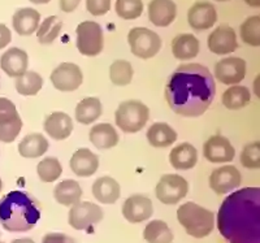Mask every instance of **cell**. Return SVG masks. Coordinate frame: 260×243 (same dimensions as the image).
<instances>
[{
	"label": "cell",
	"mask_w": 260,
	"mask_h": 243,
	"mask_svg": "<svg viewBox=\"0 0 260 243\" xmlns=\"http://www.w3.org/2000/svg\"><path fill=\"white\" fill-rule=\"evenodd\" d=\"M216 95L212 73L202 64H182L169 77L166 100L169 108L183 117H199L208 110Z\"/></svg>",
	"instance_id": "1"
},
{
	"label": "cell",
	"mask_w": 260,
	"mask_h": 243,
	"mask_svg": "<svg viewBox=\"0 0 260 243\" xmlns=\"http://www.w3.org/2000/svg\"><path fill=\"white\" fill-rule=\"evenodd\" d=\"M217 229L228 243H260V189L245 187L224 199Z\"/></svg>",
	"instance_id": "2"
},
{
	"label": "cell",
	"mask_w": 260,
	"mask_h": 243,
	"mask_svg": "<svg viewBox=\"0 0 260 243\" xmlns=\"http://www.w3.org/2000/svg\"><path fill=\"white\" fill-rule=\"evenodd\" d=\"M41 219V205L29 193L11 191L0 200V224L7 231L31 230Z\"/></svg>",
	"instance_id": "3"
},
{
	"label": "cell",
	"mask_w": 260,
	"mask_h": 243,
	"mask_svg": "<svg viewBox=\"0 0 260 243\" xmlns=\"http://www.w3.org/2000/svg\"><path fill=\"white\" fill-rule=\"evenodd\" d=\"M178 223L192 238H206L215 228V215L212 211L201 207L194 202L183 203L177 210Z\"/></svg>",
	"instance_id": "4"
},
{
	"label": "cell",
	"mask_w": 260,
	"mask_h": 243,
	"mask_svg": "<svg viewBox=\"0 0 260 243\" xmlns=\"http://www.w3.org/2000/svg\"><path fill=\"white\" fill-rule=\"evenodd\" d=\"M116 125L124 133H138L150 119V110L141 100H125L120 103L115 113Z\"/></svg>",
	"instance_id": "5"
},
{
	"label": "cell",
	"mask_w": 260,
	"mask_h": 243,
	"mask_svg": "<svg viewBox=\"0 0 260 243\" xmlns=\"http://www.w3.org/2000/svg\"><path fill=\"white\" fill-rule=\"evenodd\" d=\"M127 43L132 54L139 59L147 60L156 56L161 48V39L147 27H134L127 34Z\"/></svg>",
	"instance_id": "6"
},
{
	"label": "cell",
	"mask_w": 260,
	"mask_h": 243,
	"mask_svg": "<svg viewBox=\"0 0 260 243\" xmlns=\"http://www.w3.org/2000/svg\"><path fill=\"white\" fill-rule=\"evenodd\" d=\"M78 51L83 56H98L103 51L104 37L101 25L95 21H83L76 29Z\"/></svg>",
	"instance_id": "7"
},
{
	"label": "cell",
	"mask_w": 260,
	"mask_h": 243,
	"mask_svg": "<svg viewBox=\"0 0 260 243\" xmlns=\"http://www.w3.org/2000/svg\"><path fill=\"white\" fill-rule=\"evenodd\" d=\"M155 193L162 204H177L189 193V184L180 175H164L157 182Z\"/></svg>",
	"instance_id": "8"
},
{
	"label": "cell",
	"mask_w": 260,
	"mask_h": 243,
	"mask_svg": "<svg viewBox=\"0 0 260 243\" xmlns=\"http://www.w3.org/2000/svg\"><path fill=\"white\" fill-rule=\"evenodd\" d=\"M21 129L22 120L13 101L0 96V142H15Z\"/></svg>",
	"instance_id": "9"
},
{
	"label": "cell",
	"mask_w": 260,
	"mask_h": 243,
	"mask_svg": "<svg viewBox=\"0 0 260 243\" xmlns=\"http://www.w3.org/2000/svg\"><path fill=\"white\" fill-rule=\"evenodd\" d=\"M103 210L91 202H78L69 211V225L76 230H87L103 220Z\"/></svg>",
	"instance_id": "10"
},
{
	"label": "cell",
	"mask_w": 260,
	"mask_h": 243,
	"mask_svg": "<svg viewBox=\"0 0 260 243\" xmlns=\"http://www.w3.org/2000/svg\"><path fill=\"white\" fill-rule=\"evenodd\" d=\"M53 87L59 91L71 92L77 90L83 82V75L80 66L73 62H61L53 69L50 77Z\"/></svg>",
	"instance_id": "11"
},
{
	"label": "cell",
	"mask_w": 260,
	"mask_h": 243,
	"mask_svg": "<svg viewBox=\"0 0 260 243\" xmlns=\"http://www.w3.org/2000/svg\"><path fill=\"white\" fill-rule=\"evenodd\" d=\"M247 65L241 57H225L220 60L215 66V78L224 85L234 86L242 82L246 77Z\"/></svg>",
	"instance_id": "12"
},
{
	"label": "cell",
	"mask_w": 260,
	"mask_h": 243,
	"mask_svg": "<svg viewBox=\"0 0 260 243\" xmlns=\"http://www.w3.org/2000/svg\"><path fill=\"white\" fill-rule=\"evenodd\" d=\"M241 182L242 176L234 165H224L215 169L210 176V187L217 195L234 191V189L240 187Z\"/></svg>",
	"instance_id": "13"
},
{
	"label": "cell",
	"mask_w": 260,
	"mask_h": 243,
	"mask_svg": "<svg viewBox=\"0 0 260 243\" xmlns=\"http://www.w3.org/2000/svg\"><path fill=\"white\" fill-rule=\"evenodd\" d=\"M154 214V204L148 196L134 194L125 200L122 205V215L132 224L143 223Z\"/></svg>",
	"instance_id": "14"
},
{
	"label": "cell",
	"mask_w": 260,
	"mask_h": 243,
	"mask_svg": "<svg viewBox=\"0 0 260 243\" xmlns=\"http://www.w3.org/2000/svg\"><path fill=\"white\" fill-rule=\"evenodd\" d=\"M203 155L210 163H231L236 156V150L231 141L217 134L206 141Z\"/></svg>",
	"instance_id": "15"
},
{
	"label": "cell",
	"mask_w": 260,
	"mask_h": 243,
	"mask_svg": "<svg viewBox=\"0 0 260 243\" xmlns=\"http://www.w3.org/2000/svg\"><path fill=\"white\" fill-rule=\"evenodd\" d=\"M208 48L216 55H229L238 48L236 31L229 25H220L208 36Z\"/></svg>",
	"instance_id": "16"
},
{
	"label": "cell",
	"mask_w": 260,
	"mask_h": 243,
	"mask_svg": "<svg viewBox=\"0 0 260 243\" xmlns=\"http://www.w3.org/2000/svg\"><path fill=\"white\" fill-rule=\"evenodd\" d=\"M187 21L190 26L198 31L211 29L217 21V12L213 4L208 2H197L190 7Z\"/></svg>",
	"instance_id": "17"
},
{
	"label": "cell",
	"mask_w": 260,
	"mask_h": 243,
	"mask_svg": "<svg viewBox=\"0 0 260 243\" xmlns=\"http://www.w3.org/2000/svg\"><path fill=\"white\" fill-rule=\"evenodd\" d=\"M29 56L18 47L8 48L0 57V68L8 77L17 78L27 72Z\"/></svg>",
	"instance_id": "18"
},
{
	"label": "cell",
	"mask_w": 260,
	"mask_h": 243,
	"mask_svg": "<svg viewBox=\"0 0 260 243\" xmlns=\"http://www.w3.org/2000/svg\"><path fill=\"white\" fill-rule=\"evenodd\" d=\"M148 20L159 27H167L176 20L177 7L173 0H151L147 7Z\"/></svg>",
	"instance_id": "19"
},
{
	"label": "cell",
	"mask_w": 260,
	"mask_h": 243,
	"mask_svg": "<svg viewBox=\"0 0 260 243\" xmlns=\"http://www.w3.org/2000/svg\"><path fill=\"white\" fill-rule=\"evenodd\" d=\"M46 133L55 141H64L69 138L73 131V121L71 116L64 112H53L47 116L43 122Z\"/></svg>",
	"instance_id": "20"
},
{
	"label": "cell",
	"mask_w": 260,
	"mask_h": 243,
	"mask_svg": "<svg viewBox=\"0 0 260 243\" xmlns=\"http://www.w3.org/2000/svg\"><path fill=\"white\" fill-rule=\"evenodd\" d=\"M99 168V157L89 149H78L71 157L72 172L78 177H90Z\"/></svg>",
	"instance_id": "21"
},
{
	"label": "cell",
	"mask_w": 260,
	"mask_h": 243,
	"mask_svg": "<svg viewBox=\"0 0 260 243\" xmlns=\"http://www.w3.org/2000/svg\"><path fill=\"white\" fill-rule=\"evenodd\" d=\"M41 13L34 8H20L13 15L12 25L18 36L29 37L38 30Z\"/></svg>",
	"instance_id": "22"
},
{
	"label": "cell",
	"mask_w": 260,
	"mask_h": 243,
	"mask_svg": "<svg viewBox=\"0 0 260 243\" xmlns=\"http://www.w3.org/2000/svg\"><path fill=\"white\" fill-rule=\"evenodd\" d=\"M92 195L102 204H113L121 195V187L115 178L104 176L92 184Z\"/></svg>",
	"instance_id": "23"
},
{
	"label": "cell",
	"mask_w": 260,
	"mask_h": 243,
	"mask_svg": "<svg viewBox=\"0 0 260 243\" xmlns=\"http://www.w3.org/2000/svg\"><path fill=\"white\" fill-rule=\"evenodd\" d=\"M169 163L177 170H189L198 163V151L190 143H181L169 154Z\"/></svg>",
	"instance_id": "24"
},
{
	"label": "cell",
	"mask_w": 260,
	"mask_h": 243,
	"mask_svg": "<svg viewBox=\"0 0 260 243\" xmlns=\"http://www.w3.org/2000/svg\"><path fill=\"white\" fill-rule=\"evenodd\" d=\"M82 194V189L76 180H64L53 189V198L64 207H71L81 202Z\"/></svg>",
	"instance_id": "25"
},
{
	"label": "cell",
	"mask_w": 260,
	"mask_h": 243,
	"mask_svg": "<svg viewBox=\"0 0 260 243\" xmlns=\"http://www.w3.org/2000/svg\"><path fill=\"white\" fill-rule=\"evenodd\" d=\"M90 142L99 150H110L117 146L118 134L111 124H98L90 130Z\"/></svg>",
	"instance_id": "26"
},
{
	"label": "cell",
	"mask_w": 260,
	"mask_h": 243,
	"mask_svg": "<svg viewBox=\"0 0 260 243\" xmlns=\"http://www.w3.org/2000/svg\"><path fill=\"white\" fill-rule=\"evenodd\" d=\"M48 147L50 143L43 134L32 133L24 136L22 141L18 143V152L21 156L26 159H37L43 156L47 152Z\"/></svg>",
	"instance_id": "27"
},
{
	"label": "cell",
	"mask_w": 260,
	"mask_h": 243,
	"mask_svg": "<svg viewBox=\"0 0 260 243\" xmlns=\"http://www.w3.org/2000/svg\"><path fill=\"white\" fill-rule=\"evenodd\" d=\"M176 140H177V133L166 122H155L147 130L148 143L156 149L169 147L176 142Z\"/></svg>",
	"instance_id": "28"
},
{
	"label": "cell",
	"mask_w": 260,
	"mask_h": 243,
	"mask_svg": "<svg viewBox=\"0 0 260 243\" xmlns=\"http://www.w3.org/2000/svg\"><path fill=\"white\" fill-rule=\"evenodd\" d=\"M172 54L178 60L194 59L199 54V41L192 34H180L172 41Z\"/></svg>",
	"instance_id": "29"
},
{
	"label": "cell",
	"mask_w": 260,
	"mask_h": 243,
	"mask_svg": "<svg viewBox=\"0 0 260 243\" xmlns=\"http://www.w3.org/2000/svg\"><path fill=\"white\" fill-rule=\"evenodd\" d=\"M103 113V106L102 101L94 96H89L85 98L77 104L74 115H76V120L82 125H89L96 121Z\"/></svg>",
	"instance_id": "30"
},
{
	"label": "cell",
	"mask_w": 260,
	"mask_h": 243,
	"mask_svg": "<svg viewBox=\"0 0 260 243\" xmlns=\"http://www.w3.org/2000/svg\"><path fill=\"white\" fill-rule=\"evenodd\" d=\"M143 238L147 243H172L175 237L168 224L161 220H152L143 230Z\"/></svg>",
	"instance_id": "31"
},
{
	"label": "cell",
	"mask_w": 260,
	"mask_h": 243,
	"mask_svg": "<svg viewBox=\"0 0 260 243\" xmlns=\"http://www.w3.org/2000/svg\"><path fill=\"white\" fill-rule=\"evenodd\" d=\"M250 100H251V94H250L247 87L237 86V85L225 90L221 96L224 107L231 111L245 108L250 103Z\"/></svg>",
	"instance_id": "32"
},
{
	"label": "cell",
	"mask_w": 260,
	"mask_h": 243,
	"mask_svg": "<svg viewBox=\"0 0 260 243\" xmlns=\"http://www.w3.org/2000/svg\"><path fill=\"white\" fill-rule=\"evenodd\" d=\"M42 86H43V78L37 72L32 71H27L15 81L16 91L24 96H34L41 91Z\"/></svg>",
	"instance_id": "33"
},
{
	"label": "cell",
	"mask_w": 260,
	"mask_h": 243,
	"mask_svg": "<svg viewBox=\"0 0 260 243\" xmlns=\"http://www.w3.org/2000/svg\"><path fill=\"white\" fill-rule=\"evenodd\" d=\"M62 29V22L57 16H50L38 26L37 37L41 45H51L59 37Z\"/></svg>",
	"instance_id": "34"
},
{
	"label": "cell",
	"mask_w": 260,
	"mask_h": 243,
	"mask_svg": "<svg viewBox=\"0 0 260 243\" xmlns=\"http://www.w3.org/2000/svg\"><path fill=\"white\" fill-rule=\"evenodd\" d=\"M133 66L126 60H116L110 66V78L116 86H127L133 80Z\"/></svg>",
	"instance_id": "35"
},
{
	"label": "cell",
	"mask_w": 260,
	"mask_h": 243,
	"mask_svg": "<svg viewBox=\"0 0 260 243\" xmlns=\"http://www.w3.org/2000/svg\"><path fill=\"white\" fill-rule=\"evenodd\" d=\"M37 173L42 182H51L57 181V178L61 176L62 166L56 157H45L37 166Z\"/></svg>",
	"instance_id": "36"
},
{
	"label": "cell",
	"mask_w": 260,
	"mask_h": 243,
	"mask_svg": "<svg viewBox=\"0 0 260 243\" xmlns=\"http://www.w3.org/2000/svg\"><path fill=\"white\" fill-rule=\"evenodd\" d=\"M241 38L246 45L252 47L260 46V16H251L241 25Z\"/></svg>",
	"instance_id": "37"
},
{
	"label": "cell",
	"mask_w": 260,
	"mask_h": 243,
	"mask_svg": "<svg viewBox=\"0 0 260 243\" xmlns=\"http://www.w3.org/2000/svg\"><path fill=\"white\" fill-rule=\"evenodd\" d=\"M116 13L122 20H136L143 13L142 0H116Z\"/></svg>",
	"instance_id": "38"
},
{
	"label": "cell",
	"mask_w": 260,
	"mask_h": 243,
	"mask_svg": "<svg viewBox=\"0 0 260 243\" xmlns=\"http://www.w3.org/2000/svg\"><path fill=\"white\" fill-rule=\"evenodd\" d=\"M241 164L247 169L260 168V143L257 141L248 143L241 154Z\"/></svg>",
	"instance_id": "39"
},
{
	"label": "cell",
	"mask_w": 260,
	"mask_h": 243,
	"mask_svg": "<svg viewBox=\"0 0 260 243\" xmlns=\"http://www.w3.org/2000/svg\"><path fill=\"white\" fill-rule=\"evenodd\" d=\"M86 9L92 16H103L111 9V0H86Z\"/></svg>",
	"instance_id": "40"
},
{
	"label": "cell",
	"mask_w": 260,
	"mask_h": 243,
	"mask_svg": "<svg viewBox=\"0 0 260 243\" xmlns=\"http://www.w3.org/2000/svg\"><path fill=\"white\" fill-rule=\"evenodd\" d=\"M42 243H77L72 237L62 233H48L43 237Z\"/></svg>",
	"instance_id": "41"
},
{
	"label": "cell",
	"mask_w": 260,
	"mask_h": 243,
	"mask_svg": "<svg viewBox=\"0 0 260 243\" xmlns=\"http://www.w3.org/2000/svg\"><path fill=\"white\" fill-rule=\"evenodd\" d=\"M12 41V33L4 24H0V50L6 48Z\"/></svg>",
	"instance_id": "42"
},
{
	"label": "cell",
	"mask_w": 260,
	"mask_h": 243,
	"mask_svg": "<svg viewBox=\"0 0 260 243\" xmlns=\"http://www.w3.org/2000/svg\"><path fill=\"white\" fill-rule=\"evenodd\" d=\"M81 0H60V9L65 13L74 12L80 6Z\"/></svg>",
	"instance_id": "43"
},
{
	"label": "cell",
	"mask_w": 260,
	"mask_h": 243,
	"mask_svg": "<svg viewBox=\"0 0 260 243\" xmlns=\"http://www.w3.org/2000/svg\"><path fill=\"white\" fill-rule=\"evenodd\" d=\"M245 3L252 8H259L260 7V0H245Z\"/></svg>",
	"instance_id": "44"
},
{
	"label": "cell",
	"mask_w": 260,
	"mask_h": 243,
	"mask_svg": "<svg viewBox=\"0 0 260 243\" xmlns=\"http://www.w3.org/2000/svg\"><path fill=\"white\" fill-rule=\"evenodd\" d=\"M11 243H36L31 238H18V239H13Z\"/></svg>",
	"instance_id": "45"
},
{
	"label": "cell",
	"mask_w": 260,
	"mask_h": 243,
	"mask_svg": "<svg viewBox=\"0 0 260 243\" xmlns=\"http://www.w3.org/2000/svg\"><path fill=\"white\" fill-rule=\"evenodd\" d=\"M32 4H47L50 3L51 0H29Z\"/></svg>",
	"instance_id": "46"
},
{
	"label": "cell",
	"mask_w": 260,
	"mask_h": 243,
	"mask_svg": "<svg viewBox=\"0 0 260 243\" xmlns=\"http://www.w3.org/2000/svg\"><path fill=\"white\" fill-rule=\"evenodd\" d=\"M2 187H3V182H2V178H0V191H2Z\"/></svg>",
	"instance_id": "47"
},
{
	"label": "cell",
	"mask_w": 260,
	"mask_h": 243,
	"mask_svg": "<svg viewBox=\"0 0 260 243\" xmlns=\"http://www.w3.org/2000/svg\"><path fill=\"white\" fill-rule=\"evenodd\" d=\"M216 2H228V0H216Z\"/></svg>",
	"instance_id": "48"
},
{
	"label": "cell",
	"mask_w": 260,
	"mask_h": 243,
	"mask_svg": "<svg viewBox=\"0 0 260 243\" xmlns=\"http://www.w3.org/2000/svg\"><path fill=\"white\" fill-rule=\"evenodd\" d=\"M0 243H4V242H0Z\"/></svg>",
	"instance_id": "49"
}]
</instances>
